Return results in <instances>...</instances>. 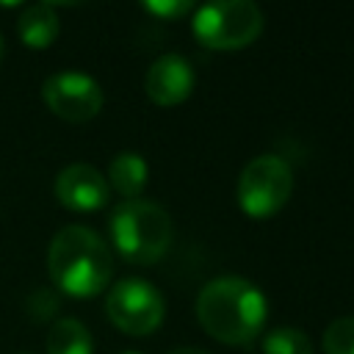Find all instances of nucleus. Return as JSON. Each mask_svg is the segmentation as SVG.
<instances>
[{
  "label": "nucleus",
  "instance_id": "obj_8",
  "mask_svg": "<svg viewBox=\"0 0 354 354\" xmlns=\"http://www.w3.org/2000/svg\"><path fill=\"white\" fill-rule=\"evenodd\" d=\"M55 199L75 213H91L108 205L111 196V185L108 180L100 174V169L88 166V163H72L66 169L58 171L55 177Z\"/></svg>",
  "mask_w": 354,
  "mask_h": 354
},
{
  "label": "nucleus",
  "instance_id": "obj_15",
  "mask_svg": "<svg viewBox=\"0 0 354 354\" xmlns=\"http://www.w3.org/2000/svg\"><path fill=\"white\" fill-rule=\"evenodd\" d=\"M144 11L158 17V19H177V17H185V14H194L196 6L191 0H147L144 3Z\"/></svg>",
  "mask_w": 354,
  "mask_h": 354
},
{
  "label": "nucleus",
  "instance_id": "obj_9",
  "mask_svg": "<svg viewBox=\"0 0 354 354\" xmlns=\"http://www.w3.org/2000/svg\"><path fill=\"white\" fill-rule=\"evenodd\" d=\"M194 80L196 77H194L191 61L183 58L180 53H166L149 64L147 77H144V88L155 105L171 108V105H180L183 100H188Z\"/></svg>",
  "mask_w": 354,
  "mask_h": 354
},
{
  "label": "nucleus",
  "instance_id": "obj_10",
  "mask_svg": "<svg viewBox=\"0 0 354 354\" xmlns=\"http://www.w3.org/2000/svg\"><path fill=\"white\" fill-rule=\"evenodd\" d=\"M17 33L25 47L30 50H47L58 39V14L50 3H33L28 6L17 19Z\"/></svg>",
  "mask_w": 354,
  "mask_h": 354
},
{
  "label": "nucleus",
  "instance_id": "obj_2",
  "mask_svg": "<svg viewBox=\"0 0 354 354\" xmlns=\"http://www.w3.org/2000/svg\"><path fill=\"white\" fill-rule=\"evenodd\" d=\"M47 271L61 293L91 299L108 288L113 277V254L94 230L69 224L50 241Z\"/></svg>",
  "mask_w": 354,
  "mask_h": 354
},
{
  "label": "nucleus",
  "instance_id": "obj_6",
  "mask_svg": "<svg viewBox=\"0 0 354 354\" xmlns=\"http://www.w3.org/2000/svg\"><path fill=\"white\" fill-rule=\"evenodd\" d=\"M105 313H108L111 324L116 329H122L124 335L144 337L163 324L166 301L152 282L138 279V277H127V279H119L108 290Z\"/></svg>",
  "mask_w": 354,
  "mask_h": 354
},
{
  "label": "nucleus",
  "instance_id": "obj_4",
  "mask_svg": "<svg viewBox=\"0 0 354 354\" xmlns=\"http://www.w3.org/2000/svg\"><path fill=\"white\" fill-rule=\"evenodd\" d=\"M266 17L252 0L205 3L191 17V30L210 50H243L263 33Z\"/></svg>",
  "mask_w": 354,
  "mask_h": 354
},
{
  "label": "nucleus",
  "instance_id": "obj_13",
  "mask_svg": "<svg viewBox=\"0 0 354 354\" xmlns=\"http://www.w3.org/2000/svg\"><path fill=\"white\" fill-rule=\"evenodd\" d=\"M263 354H313V340L299 326H277L263 337Z\"/></svg>",
  "mask_w": 354,
  "mask_h": 354
},
{
  "label": "nucleus",
  "instance_id": "obj_17",
  "mask_svg": "<svg viewBox=\"0 0 354 354\" xmlns=\"http://www.w3.org/2000/svg\"><path fill=\"white\" fill-rule=\"evenodd\" d=\"M169 354H210L205 348H196V346H180V348H171Z\"/></svg>",
  "mask_w": 354,
  "mask_h": 354
},
{
  "label": "nucleus",
  "instance_id": "obj_1",
  "mask_svg": "<svg viewBox=\"0 0 354 354\" xmlns=\"http://www.w3.org/2000/svg\"><path fill=\"white\" fill-rule=\"evenodd\" d=\"M268 301L260 288L243 277H216L196 296L202 329L227 346H249L266 326Z\"/></svg>",
  "mask_w": 354,
  "mask_h": 354
},
{
  "label": "nucleus",
  "instance_id": "obj_19",
  "mask_svg": "<svg viewBox=\"0 0 354 354\" xmlns=\"http://www.w3.org/2000/svg\"><path fill=\"white\" fill-rule=\"evenodd\" d=\"M122 354H141V351H122Z\"/></svg>",
  "mask_w": 354,
  "mask_h": 354
},
{
  "label": "nucleus",
  "instance_id": "obj_5",
  "mask_svg": "<svg viewBox=\"0 0 354 354\" xmlns=\"http://www.w3.org/2000/svg\"><path fill=\"white\" fill-rule=\"evenodd\" d=\"M293 194V171L288 160L279 155H257L252 158L235 185L238 207L252 218H268L279 213Z\"/></svg>",
  "mask_w": 354,
  "mask_h": 354
},
{
  "label": "nucleus",
  "instance_id": "obj_7",
  "mask_svg": "<svg viewBox=\"0 0 354 354\" xmlns=\"http://www.w3.org/2000/svg\"><path fill=\"white\" fill-rule=\"evenodd\" d=\"M44 105L66 122H88L102 111V88L86 72H58L41 86Z\"/></svg>",
  "mask_w": 354,
  "mask_h": 354
},
{
  "label": "nucleus",
  "instance_id": "obj_3",
  "mask_svg": "<svg viewBox=\"0 0 354 354\" xmlns=\"http://www.w3.org/2000/svg\"><path fill=\"white\" fill-rule=\"evenodd\" d=\"M111 243L127 260L149 266L160 260L174 238V224L166 207L149 199H124L111 210Z\"/></svg>",
  "mask_w": 354,
  "mask_h": 354
},
{
  "label": "nucleus",
  "instance_id": "obj_16",
  "mask_svg": "<svg viewBox=\"0 0 354 354\" xmlns=\"http://www.w3.org/2000/svg\"><path fill=\"white\" fill-rule=\"evenodd\" d=\"M55 310H58V296H55L53 290H47V288L36 290V293L28 299V313H30L36 321H44V318H50Z\"/></svg>",
  "mask_w": 354,
  "mask_h": 354
},
{
  "label": "nucleus",
  "instance_id": "obj_12",
  "mask_svg": "<svg viewBox=\"0 0 354 354\" xmlns=\"http://www.w3.org/2000/svg\"><path fill=\"white\" fill-rule=\"evenodd\" d=\"M47 354H94L91 332L77 318H58L47 335Z\"/></svg>",
  "mask_w": 354,
  "mask_h": 354
},
{
  "label": "nucleus",
  "instance_id": "obj_11",
  "mask_svg": "<svg viewBox=\"0 0 354 354\" xmlns=\"http://www.w3.org/2000/svg\"><path fill=\"white\" fill-rule=\"evenodd\" d=\"M147 177H149L147 160H144L138 152L124 149V152H119V155L111 160L105 180H108V185H111L119 196H124V199H138L141 191H144V185H147Z\"/></svg>",
  "mask_w": 354,
  "mask_h": 354
},
{
  "label": "nucleus",
  "instance_id": "obj_18",
  "mask_svg": "<svg viewBox=\"0 0 354 354\" xmlns=\"http://www.w3.org/2000/svg\"><path fill=\"white\" fill-rule=\"evenodd\" d=\"M3 50H6V44H3V36H0V58H3Z\"/></svg>",
  "mask_w": 354,
  "mask_h": 354
},
{
  "label": "nucleus",
  "instance_id": "obj_14",
  "mask_svg": "<svg viewBox=\"0 0 354 354\" xmlns=\"http://www.w3.org/2000/svg\"><path fill=\"white\" fill-rule=\"evenodd\" d=\"M324 354H354V315H340L324 329Z\"/></svg>",
  "mask_w": 354,
  "mask_h": 354
}]
</instances>
